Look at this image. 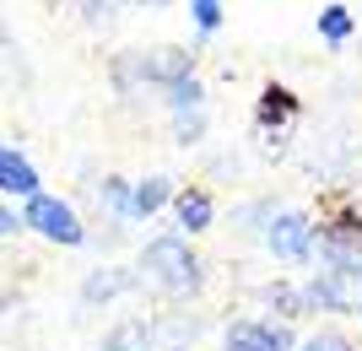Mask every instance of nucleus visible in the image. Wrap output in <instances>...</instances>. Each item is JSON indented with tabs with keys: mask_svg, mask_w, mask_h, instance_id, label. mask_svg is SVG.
Segmentation results:
<instances>
[{
	"mask_svg": "<svg viewBox=\"0 0 362 351\" xmlns=\"http://www.w3.org/2000/svg\"><path fill=\"white\" fill-rule=\"evenodd\" d=\"M141 270H146V281H157L163 292H195L200 287V260L189 254L184 232L151 238V244L141 249Z\"/></svg>",
	"mask_w": 362,
	"mask_h": 351,
	"instance_id": "f257e3e1",
	"label": "nucleus"
},
{
	"mask_svg": "<svg viewBox=\"0 0 362 351\" xmlns=\"http://www.w3.org/2000/svg\"><path fill=\"white\" fill-rule=\"evenodd\" d=\"M308 303L330 314H362V260L319 270V281H308Z\"/></svg>",
	"mask_w": 362,
	"mask_h": 351,
	"instance_id": "f03ea898",
	"label": "nucleus"
},
{
	"mask_svg": "<svg viewBox=\"0 0 362 351\" xmlns=\"http://www.w3.org/2000/svg\"><path fill=\"white\" fill-rule=\"evenodd\" d=\"M22 216H28V227H33V232H44L49 244H81V238H87L81 216H76L65 200H54V195H33Z\"/></svg>",
	"mask_w": 362,
	"mask_h": 351,
	"instance_id": "7ed1b4c3",
	"label": "nucleus"
},
{
	"mask_svg": "<svg viewBox=\"0 0 362 351\" xmlns=\"http://www.w3.org/2000/svg\"><path fill=\"white\" fill-rule=\"evenodd\" d=\"M314 222H308V216L303 211H281V216H271V227H265V244H271V254L276 260H308V254H314Z\"/></svg>",
	"mask_w": 362,
	"mask_h": 351,
	"instance_id": "20e7f679",
	"label": "nucleus"
},
{
	"mask_svg": "<svg viewBox=\"0 0 362 351\" xmlns=\"http://www.w3.org/2000/svg\"><path fill=\"white\" fill-rule=\"evenodd\" d=\"M222 351H292L287 324H271V319H243L227 330Z\"/></svg>",
	"mask_w": 362,
	"mask_h": 351,
	"instance_id": "39448f33",
	"label": "nucleus"
},
{
	"mask_svg": "<svg viewBox=\"0 0 362 351\" xmlns=\"http://www.w3.org/2000/svg\"><path fill=\"white\" fill-rule=\"evenodd\" d=\"M0 189H6V195H22V200L44 195V189H38V173H33V162L16 152V146H6V152H0Z\"/></svg>",
	"mask_w": 362,
	"mask_h": 351,
	"instance_id": "423d86ee",
	"label": "nucleus"
},
{
	"mask_svg": "<svg viewBox=\"0 0 362 351\" xmlns=\"http://www.w3.org/2000/svg\"><path fill=\"white\" fill-rule=\"evenodd\" d=\"M195 76L189 71V49H157L146 65H141V81H163V87H173V81Z\"/></svg>",
	"mask_w": 362,
	"mask_h": 351,
	"instance_id": "0eeeda50",
	"label": "nucleus"
},
{
	"mask_svg": "<svg viewBox=\"0 0 362 351\" xmlns=\"http://www.w3.org/2000/svg\"><path fill=\"white\" fill-rule=\"evenodd\" d=\"M173 216H179L184 232H206V227H211V216H216V200L206 195V189H184V195L173 200Z\"/></svg>",
	"mask_w": 362,
	"mask_h": 351,
	"instance_id": "6e6552de",
	"label": "nucleus"
},
{
	"mask_svg": "<svg viewBox=\"0 0 362 351\" xmlns=\"http://www.w3.org/2000/svg\"><path fill=\"white\" fill-rule=\"evenodd\" d=\"M168 200H179L173 195V179H141L136 184V206H130V222H146L151 211H163Z\"/></svg>",
	"mask_w": 362,
	"mask_h": 351,
	"instance_id": "1a4fd4ad",
	"label": "nucleus"
},
{
	"mask_svg": "<svg viewBox=\"0 0 362 351\" xmlns=\"http://www.w3.org/2000/svg\"><path fill=\"white\" fill-rule=\"evenodd\" d=\"M292 114H298V97H292L287 87H265L259 92V124H265V130H281Z\"/></svg>",
	"mask_w": 362,
	"mask_h": 351,
	"instance_id": "9d476101",
	"label": "nucleus"
},
{
	"mask_svg": "<svg viewBox=\"0 0 362 351\" xmlns=\"http://www.w3.org/2000/svg\"><path fill=\"white\" fill-rule=\"evenodd\" d=\"M103 351H151V330H146L141 319H124V324H114V330H108Z\"/></svg>",
	"mask_w": 362,
	"mask_h": 351,
	"instance_id": "9b49d317",
	"label": "nucleus"
},
{
	"mask_svg": "<svg viewBox=\"0 0 362 351\" xmlns=\"http://www.w3.org/2000/svg\"><path fill=\"white\" fill-rule=\"evenodd\" d=\"M351 32H357V16H351L346 6H325V11H319V38H325V44H346Z\"/></svg>",
	"mask_w": 362,
	"mask_h": 351,
	"instance_id": "f8f14e48",
	"label": "nucleus"
},
{
	"mask_svg": "<svg viewBox=\"0 0 362 351\" xmlns=\"http://www.w3.org/2000/svg\"><path fill=\"white\" fill-rule=\"evenodd\" d=\"M168 103H173V114H200V103H206V87H200L195 76H184L168 87Z\"/></svg>",
	"mask_w": 362,
	"mask_h": 351,
	"instance_id": "ddd939ff",
	"label": "nucleus"
},
{
	"mask_svg": "<svg viewBox=\"0 0 362 351\" xmlns=\"http://www.w3.org/2000/svg\"><path fill=\"white\" fill-rule=\"evenodd\" d=\"M124 287H130V275L98 270V275H87V287H81V297H87V303H103V297H114V292H124Z\"/></svg>",
	"mask_w": 362,
	"mask_h": 351,
	"instance_id": "4468645a",
	"label": "nucleus"
},
{
	"mask_svg": "<svg viewBox=\"0 0 362 351\" xmlns=\"http://www.w3.org/2000/svg\"><path fill=\"white\" fill-rule=\"evenodd\" d=\"M103 206L114 216H130V206H136V184H124V179H103Z\"/></svg>",
	"mask_w": 362,
	"mask_h": 351,
	"instance_id": "2eb2a0df",
	"label": "nucleus"
},
{
	"mask_svg": "<svg viewBox=\"0 0 362 351\" xmlns=\"http://www.w3.org/2000/svg\"><path fill=\"white\" fill-rule=\"evenodd\" d=\"M189 16H195L200 32H216L222 28V0H189Z\"/></svg>",
	"mask_w": 362,
	"mask_h": 351,
	"instance_id": "dca6fc26",
	"label": "nucleus"
},
{
	"mask_svg": "<svg viewBox=\"0 0 362 351\" xmlns=\"http://www.w3.org/2000/svg\"><path fill=\"white\" fill-rule=\"evenodd\" d=\"M298 351H351V346H346L341 335H335V330H319V335H308Z\"/></svg>",
	"mask_w": 362,
	"mask_h": 351,
	"instance_id": "f3484780",
	"label": "nucleus"
},
{
	"mask_svg": "<svg viewBox=\"0 0 362 351\" xmlns=\"http://www.w3.org/2000/svg\"><path fill=\"white\" fill-rule=\"evenodd\" d=\"M200 130H206V119H200V114H179V141H195Z\"/></svg>",
	"mask_w": 362,
	"mask_h": 351,
	"instance_id": "a211bd4d",
	"label": "nucleus"
},
{
	"mask_svg": "<svg viewBox=\"0 0 362 351\" xmlns=\"http://www.w3.org/2000/svg\"><path fill=\"white\" fill-rule=\"evenodd\" d=\"M28 227V216H16L11 206H6V211H0V232H6V238H11V232H22Z\"/></svg>",
	"mask_w": 362,
	"mask_h": 351,
	"instance_id": "6ab92c4d",
	"label": "nucleus"
}]
</instances>
